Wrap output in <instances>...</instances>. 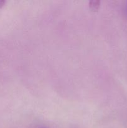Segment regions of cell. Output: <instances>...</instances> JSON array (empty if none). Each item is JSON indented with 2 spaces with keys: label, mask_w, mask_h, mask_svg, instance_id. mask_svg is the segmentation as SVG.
Here are the masks:
<instances>
[{
  "label": "cell",
  "mask_w": 127,
  "mask_h": 128,
  "mask_svg": "<svg viewBox=\"0 0 127 128\" xmlns=\"http://www.w3.org/2000/svg\"><path fill=\"white\" fill-rule=\"evenodd\" d=\"M100 1H92L90 2V7L92 10H97L100 6Z\"/></svg>",
  "instance_id": "obj_1"
},
{
  "label": "cell",
  "mask_w": 127,
  "mask_h": 128,
  "mask_svg": "<svg viewBox=\"0 0 127 128\" xmlns=\"http://www.w3.org/2000/svg\"><path fill=\"white\" fill-rule=\"evenodd\" d=\"M5 1H2V0H0V8H1L2 6H3V5L4 4Z\"/></svg>",
  "instance_id": "obj_2"
}]
</instances>
